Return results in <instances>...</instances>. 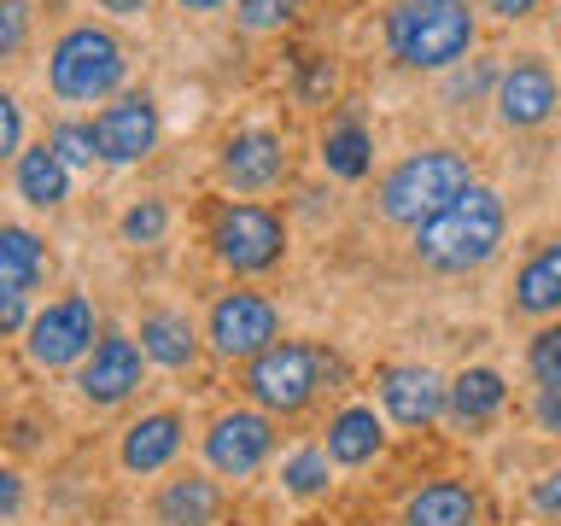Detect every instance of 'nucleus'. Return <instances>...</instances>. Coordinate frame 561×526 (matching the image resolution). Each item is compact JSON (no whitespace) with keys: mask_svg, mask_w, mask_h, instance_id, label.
Segmentation results:
<instances>
[{"mask_svg":"<svg viewBox=\"0 0 561 526\" xmlns=\"http://www.w3.org/2000/svg\"><path fill=\"white\" fill-rule=\"evenodd\" d=\"M322 164H328V175H340V182H363L368 164H375V135H368L357 117L328 123V135H322Z\"/></svg>","mask_w":561,"mask_h":526,"instance_id":"nucleus-23","label":"nucleus"},{"mask_svg":"<svg viewBox=\"0 0 561 526\" xmlns=\"http://www.w3.org/2000/svg\"><path fill=\"white\" fill-rule=\"evenodd\" d=\"M94 305H88L82 293H65V298H53L47 310H35V322L24 333V351L42 368H70V363H82L88 351H94Z\"/></svg>","mask_w":561,"mask_h":526,"instance_id":"nucleus-8","label":"nucleus"},{"mask_svg":"<svg viewBox=\"0 0 561 526\" xmlns=\"http://www.w3.org/2000/svg\"><path fill=\"white\" fill-rule=\"evenodd\" d=\"M515 310L526 316H556L561 310V240L538 245L515 275Z\"/></svg>","mask_w":561,"mask_h":526,"instance_id":"nucleus-22","label":"nucleus"},{"mask_svg":"<svg viewBox=\"0 0 561 526\" xmlns=\"http://www.w3.org/2000/svg\"><path fill=\"white\" fill-rule=\"evenodd\" d=\"M526 368H533L538 386H561V322L533 333V345H526Z\"/></svg>","mask_w":561,"mask_h":526,"instance_id":"nucleus-28","label":"nucleus"},{"mask_svg":"<svg viewBox=\"0 0 561 526\" xmlns=\"http://www.w3.org/2000/svg\"><path fill=\"white\" fill-rule=\"evenodd\" d=\"M298 94H305V100H328V94H333V65H328V59H305Z\"/></svg>","mask_w":561,"mask_h":526,"instance_id":"nucleus-34","label":"nucleus"},{"mask_svg":"<svg viewBox=\"0 0 561 526\" xmlns=\"http://www.w3.org/2000/svg\"><path fill=\"white\" fill-rule=\"evenodd\" d=\"M298 0H234V18H240V30H252V35H270L280 30L293 18Z\"/></svg>","mask_w":561,"mask_h":526,"instance_id":"nucleus-29","label":"nucleus"},{"mask_svg":"<svg viewBox=\"0 0 561 526\" xmlns=\"http://www.w3.org/2000/svg\"><path fill=\"white\" fill-rule=\"evenodd\" d=\"M182 438H187V427H182V415L175 410H152V415H140L129 433H123V468L129 473H164L175 456H182Z\"/></svg>","mask_w":561,"mask_h":526,"instance_id":"nucleus-15","label":"nucleus"},{"mask_svg":"<svg viewBox=\"0 0 561 526\" xmlns=\"http://www.w3.org/2000/svg\"><path fill=\"white\" fill-rule=\"evenodd\" d=\"M473 187V164L456 147H421L410 158H398L380 175V217L398 228H421L427 217H438L445 205H456Z\"/></svg>","mask_w":561,"mask_h":526,"instance_id":"nucleus-3","label":"nucleus"},{"mask_svg":"<svg viewBox=\"0 0 561 526\" xmlns=\"http://www.w3.org/2000/svg\"><path fill=\"white\" fill-rule=\"evenodd\" d=\"M561 105V88H556V70L543 59H515L497 70V117L508 129H538V123H550Z\"/></svg>","mask_w":561,"mask_h":526,"instance_id":"nucleus-14","label":"nucleus"},{"mask_svg":"<svg viewBox=\"0 0 561 526\" xmlns=\"http://www.w3.org/2000/svg\"><path fill=\"white\" fill-rule=\"evenodd\" d=\"M175 7H182V12H222L228 0H175Z\"/></svg>","mask_w":561,"mask_h":526,"instance_id":"nucleus-39","label":"nucleus"},{"mask_svg":"<svg viewBox=\"0 0 561 526\" xmlns=\"http://www.w3.org/2000/svg\"><path fill=\"white\" fill-rule=\"evenodd\" d=\"M123 77H129V53L105 24H77L65 30L47 53V88L65 105H100L117 100Z\"/></svg>","mask_w":561,"mask_h":526,"instance_id":"nucleus-4","label":"nucleus"},{"mask_svg":"<svg viewBox=\"0 0 561 526\" xmlns=\"http://www.w3.org/2000/svg\"><path fill=\"white\" fill-rule=\"evenodd\" d=\"M12 187H18V199L35 205V210H59L70 199V164L53 152V140L24 147L12 158Z\"/></svg>","mask_w":561,"mask_h":526,"instance_id":"nucleus-17","label":"nucleus"},{"mask_svg":"<svg viewBox=\"0 0 561 526\" xmlns=\"http://www.w3.org/2000/svg\"><path fill=\"white\" fill-rule=\"evenodd\" d=\"M333 456L328 445H305V450H293L287 462H280V485L293 491V498H316V491H328L333 485Z\"/></svg>","mask_w":561,"mask_h":526,"instance_id":"nucleus-25","label":"nucleus"},{"mask_svg":"<svg viewBox=\"0 0 561 526\" xmlns=\"http://www.w3.org/2000/svg\"><path fill=\"white\" fill-rule=\"evenodd\" d=\"M42 275H47V245L35 240L24 222H7L0 228V287L30 293Z\"/></svg>","mask_w":561,"mask_h":526,"instance_id":"nucleus-24","label":"nucleus"},{"mask_svg":"<svg viewBox=\"0 0 561 526\" xmlns=\"http://www.w3.org/2000/svg\"><path fill=\"white\" fill-rule=\"evenodd\" d=\"M275 450V421L263 410H222L205 433V462L222 480H252Z\"/></svg>","mask_w":561,"mask_h":526,"instance_id":"nucleus-10","label":"nucleus"},{"mask_svg":"<svg viewBox=\"0 0 561 526\" xmlns=\"http://www.w3.org/2000/svg\"><path fill=\"white\" fill-rule=\"evenodd\" d=\"M140 368H147V351L129 333H105V340L77 363V392L94 403V410H112L140 386Z\"/></svg>","mask_w":561,"mask_h":526,"instance_id":"nucleus-12","label":"nucleus"},{"mask_svg":"<svg viewBox=\"0 0 561 526\" xmlns=\"http://www.w3.org/2000/svg\"><path fill=\"white\" fill-rule=\"evenodd\" d=\"M18 503H24V480H18V473L7 468V473H0V515L18 521Z\"/></svg>","mask_w":561,"mask_h":526,"instance_id":"nucleus-37","label":"nucleus"},{"mask_svg":"<svg viewBox=\"0 0 561 526\" xmlns=\"http://www.w3.org/2000/svg\"><path fill=\"white\" fill-rule=\"evenodd\" d=\"M18 152H24V105H18V94H0V158Z\"/></svg>","mask_w":561,"mask_h":526,"instance_id":"nucleus-31","label":"nucleus"},{"mask_svg":"<svg viewBox=\"0 0 561 526\" xmlns=\"http://www.w3.org/2000/svg\"><path fill=\"white\" fill-rule=\"evenodd\" d=\"M140 351H147V363H158V368H193L199 333H193L187 316L152 310V316H140Z\"/></svg>","mask_w":561,"mask_h":526,"instance_id":"nucleus-21","label":"nucleus"},{"mask_svg":"<svg viewBox=\"0 0 561 526\" xmlns=\"http://www.w3.org/2000/svg\"><path fill=\"white\" fill-rule=\"evenodd\" d=\"M403 526H480V498L468 480H427L403 503Z\"/></svg>","mask_w":561,"mask_h":526,"instance_id":"nucleus-18","label":"nucleus"},{"mask_svg":"<svg viewBox=\"0 0 561 526\" xmlns=\"http://www.w3.org/2000/svg\"><path fill=\"white\" fill-rule=\"evenodd\" d=\"M117 228H123V240H129V245H158L170 235V205L164 199H140V205L123 210Z\"/></svg>","mask_w":561,"mask_h":526,"instance_id":"nucleus-26","label":"nucleus"},{"mask_svg":"<svg viewBox=\"0 0 561 526\" xmlns=\"http://www.w3.org/2000/svg\"><path fill=\"white\" fill-rule=\"evenodd\" d=\"M375 398L398 427H433L450 403V380L427 363H392V368H380Z\"/></svg>","mask_w":561,"mask_h":526,"instance_id":"nucleus-11","label":"nucleus"},{"mask_svg":"<svg viewBox=\"0 0 561 526\" xmlns=\"http://www.w3.org/2000/svg\"><path fill=\"white\" fill-rule=\"evenodd\" d=\"M386 450V421L375 415V403H345L340 415L328 421V456L340 468H363Z\"/></svg>","mask_w":561,"mask_h":526,"instance_id":"nucleus-19","label":"nucleus"},{"mask_svg":"<svg viewBox=\"0 0 561 526\" xmlns=\"http://www.w3.org/2000/svg\"><path fill=\"white\" fill-rule=\"evenodd\" d=\"M47 140H53V152H59L70 170H94V158H100L94 123H59V129H53Z\"/></svg>","mask_w":561,"mask_h":526,"instance_id":"nucleus-27","label":"nucleus"},{"mask_svg":"<svg viewBox=\"0 0 561 526\" xmlns=\"http://www.w3.org/2000/svg\"><path fill=\"white\" fill-rule=\"evenodd\" d=\"M152 515H158V526H217L222 485L210 473H175V480L158 485Z\"/></svg>","mask_w":561,"mask_h":526,"instance_id":"nucleus-16","label":"nucleus"},{"mask_svg":"<svg viewBox=\"0 0 561 526\" xmlns=\"http://www.w3.org/2000/svg\"><path fill=\"white\" fill-rule=\"evenodd\" d=\"M533 515L561 521V468H550V473H538V480H533Z\"/></svg>","mask_w":561,"mask_h":526,"instance_id":"nucleus-32","label":"nucleus"},{"mask_svg":"<svg viewBox=\"0 0 561 526\" xmlns=\"http://www.w3.org/2000/svg\"><path fill=\"white\" fill-rule=\"evenodd\" d=\"M533 421L543 433H561V386H538L533 392Z\"/></svg>","mask_w":561,"mask_h":526,"instance_id":"nucleus-35","label":"nucleus"},{"mask_svg":"<svg viewBox=\"0 0 561 526\" xmlns=\"http://www.w3.org/2000/svg\"><path fill=\"white\" fill-rule=\"evenodd\" d=\"M503 403H508V380L497 375V368H462V375H456L450 380V403H445V421H450V427H485V421L491 415H497L503 410Z\"/></svg>","mask_w":561,"mask_h":526,"instance_id":"nucleus-20","label":"nucleus"},{"mask_svg":"<svg viewBox=\"0 0 561 526\" xmlns=\"http://www.w3.org/2000/svg\"><path fill=\"white\" fill-rule=\"evenodd\" d=\"M480 42V18L468 0H398L386 12V53L403 70H450Z\"/></svg>","mask_w":561,"mask_h":526,"instance_id":"nucleus-2","label":"nucleus"},{"mask_svg":"<svg viewBox=\"0 0 561 526\" xmlns=\"http://www.w3.org/2000/svg\"><path fill=\"white\" fill-rule=\"evenodd\" d=\"M503 228H508L503 193L473 182L456 205H445L438 217H427L415 228V258L438 275H468V270H480V263L497 258Z\"/></svg>","mask_w":561,"mask_h":526,"instance_id":"nucleus-1","label":"nucleus"},{"mask_svg":"<svg viewBox=\"0 0 561 526\" xmlns=\"http://www.w3.org/2000/svg\"><path fill=\"white\" fill-rule=\"evenodd\" d=\"M217 175L234 193H270L287 182V140L275 129H234L217 152Z\"/></svg>","mask_w":561,"mask_h":526,"instance_id":"nucleus-13","label":"nucleus"},{"mask_svg":"<svg viewBox=\"0 0 561 526\" xmlns=\"http://www.w3.org/2000/svg\"><path fill=\"white\" fill-rule=\"evenodd\" d=\"M480 7H485L491 18H503V24H520V18H533L543 0H480Z\"/></svg>","mask_w":561,"mask_h":526,"instance_id":"nucleus-36","label":"nucleus"},{"mask_svg":"<svg viewBox=\"0 0 561 526\" xmlns=\"http://www.w3.org/2000/svg\"><path fill=\"white\" fill-rule=\"evenodd\" d=\"M30 35V0H0V59H18Z\"/></svg>","mask_w":561,"mask_h":526,"instance_id":"nucleus-30","label":"nucleus"},{"mask_svg":"<svg viewBox=\"0 0 561 526\" xmlns=\"http://www.w3.org/2000/svg\"><path fill=\"white\" fill-rule=\"evenodd\" d=\"M340 375V357H328L322 345H305V340H280L270 345L263 357L245 363V392H252L257 410L270 415H293L322 392V386Z\"/></svg>","mask_w":561,"mask_h":526,"instance_id":"nucleus-5","label":"nucleus"},{"mask_svg":"<svg viewBox=\"0 0 561 526\" xmlns=\"http://www.w3.org/2000/svg\"><path fill=\"white\" fill-rule=\"evenodd\" d=\"M30 293H18V287H0V328L7 333H30Z\"/></svg>","mask_w":561,"mask_h":526,"instance_id":"nucleus-33","label":"nucleus"},{"mask_svg":"<svg viewBox=\"0 0 561 526\" xmlns=\"http://www.w3.org/2000/svg\"><path fill=\"white\" fill-rule=\"evenodd\" d=\"M205 345L228 363H252L270 345H280V310L263 293H222L205 316Z\"/></svg>","mask_w":561,"mask_h":526,"instance_id":"nucleus-7","label":"nucleus"},{"mask_svg":"<svg viewBox=\"0 0 561 526\" xmlns=\"http://www.w3.org/2000/svg\"><path fill=\"white\" fill-rule=\"evenodd\" d=\"M100 7H105V12H117V18H135V12H147L152 0H100Z\"/></svg>","mask_w":561,"mask_h":526,"instance_id":"nucleus-38","label":"nucleus"},{"mask_svg":"<svg viewBox=\"0 0 561 526\" xmlns=\"http://www.w3.org/2000/svg\"><path fill=\"white\" fill-rule=\"evenodd\" d=\"M158 135H164V117H158L152 94H117L100 105L94 117V140H100V164H140V158L158 152Z\"/></svg>","mask_w":561,"mask_h":526,"instance_id":"nucleus-9","label":"nucleus"},{"mask_svg":"<svg viewBox=\"0 0 561 526\" xmlns=\"http://www.w3.org/2000/svg\"><path fill=\"white\" fill-rule=\"evenodd\" d=\"M210 252L234 275H263L287 252V228H280V217L270 205H252V199L222 205L217 222H210Z\"/></svg>","mask_w":561,"mask_h":526,"instance_id":"nucleus-6","label":"nucleus"}]
</instances>
